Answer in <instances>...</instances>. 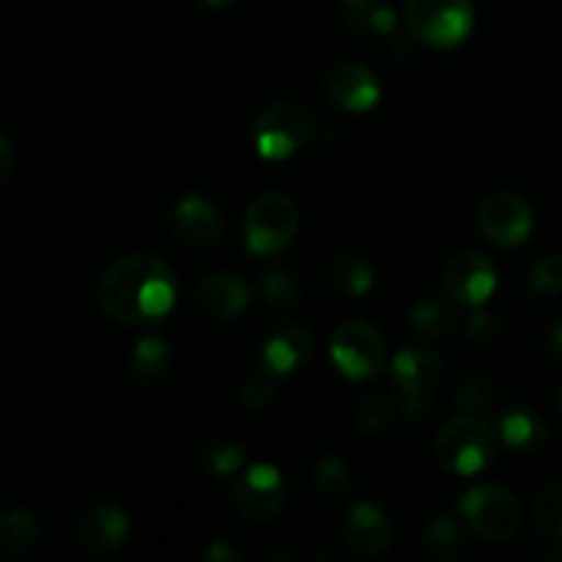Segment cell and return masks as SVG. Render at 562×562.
<instances>
[{
    "mask_svg": "<svg viewBox=\"0 0 562 562\" xmlns=\"http://www.w3.org/2000/svg\"><path fill=\"white\" fill-rule=\"evenodd\" d=\"M176 302V274L151 252H132L104 272L99 305L121 324H151Z\"/></svg>",
    "mask_w": 562,
    "mask_h": 562,
    "instance_id": "cell-1",
    "label": "cell"
},
{
    "mask_svg": "<svg viewBox=\"0 0 562 562\" xmlns=\"http://www.w3.org/2000/svg\"><path fill=\"white\" fill-rule=\"evenodd\" d=\"M404 14L417 42L437 49L459 47L475 27L472 0H406Z\"/></svg>",
    "mask_w": 562,
    "mask_h": 562,
    "instance_id": "cell-2",
    "label": "cell"
},
{
    "mask_svg": "<svg viewBox=\"0 0 562 562\" xmlns=\"http://www.w3.org/2000/svg\"><path fill=\"white\" fill-rule=\"evenodd\" d=\"M439 464L453 475H477L486 470L494 456L492 426L481 415H459L439 431L437 439Z\"/></svg>",
    "mask_w": 562,
    "mask_h": 562,
    "instance_id": "cell-3",
    "label": "cell"
},
{
    "mask_svg": "<svg viewBox=\"0 0 562 562\" xmlns=\"http://www.w3.org/2000/svg\"><path fill=\"white\" fill-rule=\"evenodd\" d=\"M461 516L483 541H508L521 525V505L510 488L497 483H483L470 488L461 499Z\"/></svg>",
    "mask_w": 562,
    "mask_h": 562,
    "instance_id": "cell-4",
    "label": "cell"
},
{
    "mask_svg": "<svg viewBox=\"0 0 562 562\" xmlns=\"http://www.w3.org/2000/svg\"><path fill=\"white\" fill-rule=\"evenodd\" d=\"M300 228V212L294 201L280 192L256 198L245 214V241L252 256H274L285 250Z\"/></svg>",
    "mask_w": 562,
    "mask_h": 562,
    "instance_id": "cell-5",
    "label": "cell"
},
{
    "mask_svg": "<svg viewBox=\"0 0 562 562\" xmlns=\"http://www.w3.org/2000/svg\"><path fill=\"white\" fill-rule=\"evenodd\" d=\"M313 115L305 104L294 102V99H283V102H272L256 121V148L261 157L267 159H285L305 146L307 135H311Z\"/></svg>",
    "mask_w": 562,
    "mask_h": 562,
    "instance_id": "cell-6",
    "label": "cell"
},
{
    "mask_svg": "<svg viewBox=\"0 0 562 562\" xmlns=\"http://www.w3.org/2000/svg\"><path fill=\"white\" fill-rule=\"evenodd\" d=\"M329 355H333V362L344 376L371 379L384 368L387 346H384L382 333L371 324L346 322L335 329Z\"/></svg>",
    "mask_w": 562,
    "mask_h": 562,
    "instance_id": "cell-7",
    "label": "cell"
},
{
    "mask_svg": "<svg viewBox=\"0 0 562 562\" xmlns=\"http://www.w3.org/2000/svg\"><path fill=\"white\" fill-rule=\"evenodd\" d=\"M393 379L401 406L409 415H420L431 406V395L445 379V362L431 349H404L393 360Z\"/></svg>",
    "mask_w": 562,
    "mask_h": 562,
    "instance_id": "cell-8",
    "label": "cell"
},
{
    "mask_svg": "<svg viewBox=\"0 0 562 562\" xmlns=\"http://www.w3.org/2000/svg\"><path fill=\"white\" fill-rule=\"evenodd\" d=\"M532 223L536 217H532L530 203L514 192H497V195L486 198L477 212V225H481L483 236L503 247L521 245L532 234Z\"/></svg>",
    "mask_w": 562,
    "mask_h": 562,
    "instance_id": "cell-9",
    "label": "cell"
},
{
    "mask_svg": "<svg viewBox=\"0 0 562 562\" xmlns=\"http://www.w3.org/2000/svg\"><path fill=\"white\" fill-rule=\"evenodd\" d=\"M285 503V483L272 464H256L236 483V505L250 521H269Z\"/></svg>",
    "mask_w": 562,
    "mask_h": 562,
    "instance_id": "cell-10",
    "label": "cell"
},
{
    "mask_svg": "<svg viewBox=\"0 0 562 562\" xmlns=\"http://www.w3.org/2000/svg\"><path fill=\"white\" fill-rule=\"evenodd\" d=\"M445 285H448L450 296L461 305H483L488 296L497 289V269L481 252H459L453 261L448 263L445 272Z\"/></svg>",
    "mask_w": 562,
    "mask_h": 562,
    "instance_id": "cell-11",
    "label": "cell"
},
{
    "mask_svg": "<svg viewBox=\"0 0 562 562\" xmlns=\"http://www.w3.org/2000/svg\"><path fill=\"white\" fill-rule=\"evenodd\" d=\"M329 99H333L338 108L349 110V113H366L382 97V86H379V77L373 75L368 66L355 64V60H344V64H335L327 71V80H324Z\"/></svg>",
    "mask_w": 562,
    "mask_h": 562,
    "instance_id": "cell-12",
    "label": "cell"
},
{
    "mask_svg": "<svg viewBox=\"0 0 562 562\" xmlns=\"http://www.w3.org/2000/svg\"><path fill=\"white\" fill-rule=\"evenodd\" d=\"M126 536H130V519H126L124 510L113 508V505H99V508L88 510L77 521L75 530L77 547L91 554L115 552V549L124 547Z\"/></svg>",
    "mask_w": 562,
    "mask_h": 562,
    "instance_id": "cell-13",
    "label": "cell"
},
{
    "mask_svg": "<svg viewBox=\"0 0 562 562\" xmlns=\"http://www.w3.org/2000/svg\"><path fill=\"white\" fill-rule=\"evenodd\" d=\"M176 234L184 245L195 247V250H209L220 241L223 234V220H220L217 209L201 195L181 198L173 214Z\"/></svg>",
    "mask_w": 562,
    "mask_h": 562,
    "instance_id": "cell-14",
    "label": "cell"
},
{
    "mask_svg": "<svg viewBox=\"0 0 562 562\" xmlns=\"http://www.w3.org/2000/svg\"><path fill=\"white\" fill-rule=\"evenodd\" d=\"M346 541L360 558H379L393 541V527L376 505L360 503L346 516Z\"/></svg>",
    "mask_w": 562,
    "mask_h": 562,
    "instance_id": "cell-15",
    "label": "cell"
},
{
    "mask_svg": "<svg viewBox=\"0 0 562 562\" xmlns=\"http://www.w3.org/2000/svg\"><path fill=\"white\" fill-rule=\"evenodd\" d=\"M313 340L302 324H280L263 340V366L272 373H294L311 360Z\"/></svg>",
    "mask_w": 562,
    "mask_h": 562,
    "instance_id": "cell-16",
    "label": "cell"
},
{
    "mask_svg": "<svg viewBox=\"0 0 562 562\" xmlns=\"http://www.w3.org/2000/svg\"><path fill=\"white\" fill-rule=\"evenodd\" d=\"M198 296H201L203 311L212 318H220V322H228V318L239 316L250 305V289H247V283L228 272L209 274L201 283V289H198Z\"/></svg>",
    "mask_w": 562,
    "mask_h": 562,
    "instance_id": "cell-17",
    "label": "cell"
},
{
    "mask_svg": "<svg viewBox=\"0 0 562 562\" xmlns=\"http://www.w3.org/2000/svg\"><path fill=\"white\" fill-rule=\"evenodd\" d=\"M499 434L514 453H536L547 445V423L541 420L538 412L527 409V406L505 412L503 420H499Z\"/></svg>",
    "mask_w": 562,
    "mask_h": 562,
    "instance_id": "cell-18",
    "label": "cell"
},
{
    "mask_svg": "<svg viewBox=\"0 0 562 562\" xmlns=\"http://www.w3.org/2000/svg\"><path fill=\"white\" fill-rule=\"evenodd\" d=\"M324 278L335 294L362 296L373 285V269L362 256H338L327 263Z\"/></svg>",
    "mask_w": 562,
    "mask_h": 562,
    "instance_id": "cell-19",
    "label": "cell"
},
{
    "mask_svg": "<svg viewBox=\"0 0 562 562\" xmlns=\"http://www.w3.org/2000/svg\"><path fill=\"white\" fill-rule=\"evenodd\" d=\"M344 5L357 33L384 36L395 27V11L390 9L387 0H344Z\"/></svg>",
    "mask_w": 562,
    "mask_h": 562,
    "instance_id": "cell-20",
    "label": "cell"
},
{
    "mask_svg": "<svg viewBox=\"0 0 562 562\" xmlns=\"http://www.w3.org/2000/svg\"><path fill=\"white\" fill-rule=\"evenodd\" d=\"M36 541V519L27 510H3L0 514V552L20 554Z\"/></svg>",
    "mask_w": 562,
    "mask_h": 562,
    "instance_id": "cell-21",
    "label": "cell"
},
{
    "mask_svg": "<svg viewBox=\"0 0 562 562\" xmlns=\"http://www.w3.org/2000/svg\"><path fill=\"white\" fill-rule=\"evenodd\" d=\"M409 318L412 327L426 335V338H439V335H448L456 327L453 307L439 300H420L409 311Z\"/></svg>",
    "mask_w": 562,
    "mask_h": 562,
    "instance_id": "cell-22",
    "label": "cell"
},
{
    "mask_svg": "<svg viewBox=\"0 0 562 562\" xmlns=\"http://www.w3.org/2000/svg\"><path fill=\"white\" fill-rule=\"evenodd\" d=\"M532 525L549 538H562V483L547 486L532 503Z\"/></svg>",
    "mask_w": 562,
    "mask_h": 562,
    "instance_id": "cell-23",
    "label": "cell"
},
{
    "mask_svg": "<svg viewBox=\"0 0 562 562\" xmlns=\"http://www.w3.org/2000/svg\"><path fill=\"white\" fill-rule=\"evenodd\" d=\"M170 351L165 346V340L159 338H143L140 344L132 349V371L137 373L146 382H154V379L162 376L168 371Z\"/></svg>",
    "mask_w": 562,
    "mask_h": 562,
    "instance_id": "cell-24",
    "label": "cell"
},
{
    "mask_svg": "<svg viewBox=\"0 0 562 562\" xmlns=\"http://www.w3.org/2000/svg\"><path fill=\"white\" fill-rule=\"evenodd\" d=\"M423 543H426L428 552L434 558L450 560L461 552V527L459 521L450 519V516H437V519L428 525L426 536H423Z\"/></svg>",
    "mask_w": 562,
    "mask_h": 562,
    "instance_id": "cell-25",
    "label": "cell"
},
{
    "mask_svg": "<svg viewBox=\"0 0 562 562\" xmlns=\"http://www.w3.org/2000/svg\"><path fill=\"white\" fill-rule=\"evenodd\" d=\"M261 294L272 307H296L300 305V283L289 272L272 269L261 278Z\"/></svg>",
    "mask_w": 562,
    "mask_h": 562,
    "instance_id": "cell-26",
    "label": "cell"
},
{
    "mask_svg": "<svg viewBox=\"0 0 562 562\" xmlns=\"http://www.w3.org/2000/svg\"><path fill=\"white\" fill-rule=\"evenodd\" d=\"M316 488L329 499H344L351 492V472L340 459H324L316 470Z\"/></svg>",
    "mask_w": 562,
    "mask_h": 562,
    "instance_id": "cell-27",
    "label": "cell"
},
{
    "mask_svg": "<svg viewBox=\"0 0 562 562\" xmlns=\"http://www.w3.org/2000/svg\"><path fill=\"white\" fill-rule=\"evenodd\" d=\"M459 401L464 409L477 412V409H488V406L497 401V382L486 373L481 376H472L470 382H464V387L459 390Z\"/></svg>",
    "mask_w": 562,
    "mask_h": 562,
    "instance_id": "cell-28",
    "label": "cell"
},
{
    "mask_svg": "<svg viewBox=\"0 0 562 562\" xmlns=\"http://www.w3.org/2000/svg\"><path fill=\"white\" fill-rule=\"evenodd\" d=\"M530 285L538 294H560L562 291V256L552 252L536 261L530 272Z\"/></svg>",
    "mask_w": 562,
    "mask_h": 562,
    "instance_id": "cell-29",
    "label": "cell"
},
{
    "mask_svg": "<svg viewBox=\"0 0 562 562\" xmlns=\"http://www.w3.org/2000/svg\"><path fill=\"white\" fill-rule=\"evenodd\" d=\"M241 461H245V450H241V445L228 442V439H220L206 450V464L214 475H234Z\"/></svg>",
    "mask_w": 562,
    "mask_h": 562,
    "instance_id": "cell-30",
    "label": "cell"
},
{
    "mask_svg": "<svg viewBox=\"0 0 562 562\" xmlns=\"http://www.w3.org/2000/svg\"><path fill=\"white\" fill-rule=\"evenodd\" d=\"M362 434H379L382 428H387L390 423V404L382 395H368L360 404V415H357Z\"/></svg>",
    "mask_w": 562,
    "mask_h": 562,
    "instance_id": "cell-31",
    "label": "cell"
},
{
    "mask_svg": "<svg viewBox=\"0 0 562 562\" xmlns=\"http://www.w3.org/2000/svg\"><path fill=\"white\" fill-rule=\"evenodd\" d=\"M274 398V382L269 376H252L241 387V404L252 412H263Z\"/></svg>",
    "mask_w": 562,
    "mask_h": 562,
    "instance_id": "cell-32",
    "label": "cell"
},
{
    "mask_svg": "<svg viewBox=\"0 0 562 562\" xmlns=\"http://www.w3.org/2000/svg\"><path fill=\"white\" fill-rule=\"evenodd\" d=\"M499 333H503V324L492 313H475L470 318V338H475L477 344H492Z\"/></svg>",
    "mask_w": 562,
    "mask_h": 562,
    "instance_id": "cell-33",
    "label": "cell"
},
{
    "mask_svg": "<svg viewBox=\"0 0 562 562\" xmlns=\"http://www.w3.org/2000/svg\"><path fill=\"white\" fill-rule=\"evenodd\" d=\"M11 173H14V148L9 137L0 132V187L11 179Z\"/></svg>",
    "mask_w": 562,
    "mask_h": 562,
    "instance_id": "cell-34",
    "label": "cell"
},
{
    "mask_svg": "<svg viewBox=\"0 0 562 562\" xmlns=\"http://www.w3.org/2000/svg\"><path fill=\"white\" fill-rule=\"evenodd\" d=\"M206 558L212 562H236L241 560V552L231 547V541H214L212 547L206 549Z\"/></svg>",
    "mask_w": 562,
    "mask_h": 562,
    "instance_id": "cell-35",
    "label": "cell"
},
{
    "mask_svg": "<svg viewBox=\"0 0 562 562\" xmlns=\"http://www.w3.org/2000/svg\"><path fill=\"white\" fill-rule=\"evenodd\" d=\"M547 349H549V355L554 357V360L562 362V322L552 324V327H549V333H547Z\"/></svg>",
    "mask_w": 562,
    "mask_h": 562,
    "instance_id": "cell-36",
    "label": "cell"
},
{
    "mask_svg": "<svg viewBox=\"0 0 562 562\" xmlns=\"http://www.w3.org/2000/svg\"><path fill=\"white\" fill-rule=\"evenodd\" d=\"M203 5H209V9H223V5H228L231 0H201Z\"/></svg>",
    "mask_w": 562,
    "mask_h": 562,
    "instance_id": "cell-37",
    "label": "cell"
},
{
    "mask_svg": "<svg viewBox=\"0 0 562 562\" xmlns=\"http://www.w3.org/2000/svg\"><path fill=\"white\" fill-rule=\"evenodd\" d=\"M543 560H547V562H562V547L560 549H552V552H549Z\"/></svg>",
    "mask_w": 562,
    "mask_h": 562,
    "instance_id": "cell-38",
    "label": "cell"
},
{
    "mask_svg": "<svg viewBox=\"0 0 562 562\" xmlns=\"http://www.w3.org/2000/svg\"><path fill=\"white\" fill-rule=\"evenodd\" d=\"M558 404H560V412H562V387H560V395H558Z\"/></svg>",
    "mask_w": 562,
    "mask_h": 562,
    "instance_id": "cell-39",
    "label": "cell"
}]
</instances>
